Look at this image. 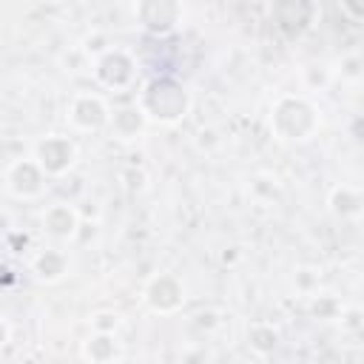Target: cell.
<instances>
[{"mask_svg": "<svg viewBox=\"0 0 364 364\" xmlns=\"http://www.w3.org/2000/svg\"><path fill=\"white\" fill-rule=\"evenodd\" d=\"M318 14V0H267V20L290 43L304 40L316 28Z\"/></svg>", "mask_w": 364, "mask_h": 364, "instance_id": "3", "label": "cell"}, {"mask_svg": "<svg viewBox=\"0 0 364 364\" xmlns=\"http://www.w3.org/2000/svg\"><path fill=\"white\" fill-rule=\"evenodd\" d=\"M279 341H282V336L270 321H253L247 327V347L256 355H270L279 347Z\"/></svg>", "mask_w": 364, "mask_h": 364, "instance_id": "15", "label": "cell"}, {"mask_svg": "<svg viewBox=\"0 0 364 364\" xmlns=\"http://www.w3.org/2000/svg\"><path fill=\"white\" fill-rule=\"evenodd\" d=\"M111 105L102 94H94V91H80L68 100V122L71 128L82 131V134H97V131H105L108 122H111Z\"/></svg>", "mask_w": 364, "mask_h": 364, "instance_id": "9", "label": "cell"}, {"mask_svg": "<svg viewBox=\"0 0 364 364\" xmlns=\"http://www.w3.org/2000/svg\"><path fill=\"white\" fill-rule=\"evenodd\" d=\"M301 77H304V85H307L310 91H318V88H324V85L330 82V68L313 63V65H304Z\"/></svg>", "mask_w": 364, "mask_h": 364, "instance_id": "18", "label": "cell"}, {"mask_svg": "<svg viewBox=\"0 0 364 364\" xmlns=\"http://www.w3.org/2000/svg\"><path fill=\"white\" fill-rule=\"evenodd\" d=\"M48 173L40 168V162L34 156H20V159H11L3 171V185H6V193L20 199V202H31V199H40L46 185H48Z\"/></svg>", "mask_w": 364, "mask_h": 364, "instance_id": "4", "label": "cell"}, {"mask_svg": "<svg viewBox=\"0 0 364 364\" xmlns=\"http://www.w3.org/2000/svg\"><path fill=\"white\" fill-rule=\"evenodd\" d=\"M151 125V119L145 117V111L139 108V102H131V105H119L111 111V122H108V131L117 142H136L145 128Z\"/></svg>", "mask_w": 364, "mask_h": 364, "instance_id": "11", "label": "cell"}, {"mask_svg": "<svg viewBox=\"0 0 364 364\" xmlns=\"http://www.w3.org/2000/svg\"><path fill=\"white\" fill-rule=\"evenodd\" d=\"M80 358L91 361V364H111L122 358V341L117 338V333H94L82 341L80 347Z\"/></svg>", "mask_w": 364, "mask_h": 364, "instance_id": "13", "label": "cell"}, {"mask_svg": "<svg viewBox=\"0 0 364 364\" xmlns=\"http://www.w3.org/2000/svg\"><path fill=\"white\" fill-rule=\"evenodd\" d=\"M293 282H296V287H299L301 293L313 296V293L318 290V270H313V267H299Z\"/></svg>", "mask_w": 364, "mask_h": 364, "instance_id": "19", "label": "cell"}, {"mask_svg": "<svg viewBox=\"0 0 364 364\" xmlns=\"http://www.w3.org/2000/svg\"><path fill=\"white\" fill-rule=\"evenodd\" d=\"M88 324H91L94 333H117L122 327V316L114 313V310H97Z\"/></svg>", "mask_w": 364, "mask_h": 364, "instance_id": "17", "label": "cell"}, {"mask_svg": "<svg viewBox=\"0 0 364 364\" xmlns=\"http://www.w3.org/2000/svg\"><path fill=\"white\" fill-rule=\"evenodd\" d=\"M182 17H185L182 0H136L134 3V20L151 37L173 34L179 28Z\"/></svg>", "mask_w": 364, "mask_h": 364, "instance_id": "5", "label": "cell"}, {"mask_svg": "<svg viewBox=\"0 0 364 364\" xmlns=\"http://www.w3.org/2000/svg\"><path fill=\"white\" fill-rule=\"evenodd\" d=\"M270 134L282 145H301L318 134L321 114L318 105L304 94H279L267 117Z\"/></svg>", "mask_w": 364, "mask_h": 364, "instance_id": "1", "label": "cell"}, {"mask_svg": "<svg viewBox=\"0 0 364 364\" xmlns=\"http://www.w3.org/2000/svg\"><path fill=\"white\" fill-rule=\"evenodd\" d=\"M185 299H188V293H185L182 279L173 276V273H168V270L154 273L145 282V287H142V301L156 316H173V313H179L185 307Z\"/></svg>", "mask_w": 364, "mask_h": 364, "instance_id": "8", "label": "cell"}, {"mask_svg": "<svg viewBox=\"0 0 364 364\" xmlns=\"http://www.w3.org/2000/svg\"><path fill=\"white\" fill-rule=\"evenodd\" d=\"M327 208L336 219L341 222H353L364 213V191L353 188V185H336L327 196Z\"/></svg>", "mask_w": 364, "mask_h": 364, "instance_id": "14", "label": "cell"}, {"mask_svg": "<svg viewBox=\"0 0 364 364\" xmlns=\"http://www.w3.org/2000/svg\"><path fill=\"white\" fill-rule=\"evenodd\" d=\"M9 344H11V321L3 316V318H0V347L6 350Z\"/></svg>", "mask_w": 364, "mask_h": 364, "instance_id": "22", "label": "cell"}, {"mask_svg": "<svg viewBox=\"0 0 364 364\" xmlns=\"http://www.w3.org/2000/svg\"><path fill=\"white\" fill-rule=\"evenodd\" d=\"M310 299H313V301H310V313H313L316 318H324V321L341 318L344 307H341V301H338L336 296H327V293H318V290H316Z\"/></svg>", "mask_w": 364, "mask_h": 364, "instance_id": "16", "label": "cell"}, {"mask_svg": "<svg viewBox=\"0 0 364 364\" xmlns=\"http://www.w3.org/2000/svg\"><path fill=\"white\" fill-rule=\"evenodd\" d=\"M82 48H85V51L91 54V60H94V57H100L102 51H108L111 46H108V37H105L102 31H94V34H88V37L82 40Z\"/></svg>", "mask_w": 364, "mask_h": 364, "instance_id": "20", "label": "cell"}, {"mask_svg": "<svg viewBox=\"0 0 364 364\" xmlns=\"http://www.w3.org/2000/svg\"><path fill=\"white\" fill-rule=\"evenodd\" d=\"M338 6L350 20L364 23V0H338Z\"/></svg>", "mask_w": 364, "mask_h": 364, "instance_id": "21", "label": "cell"}, {"mask_svg": "<svg viewBox=\"0 0 364 364\" xmlns=\"http://www.w3.org/2000/svg\"><path fill=\"white\" fill-rule=\"evenodd\" d=\"M139 108L145 111V117L156 125H176L182 122L188 114H191V91L182 80L171 77V74H162V77H154L151 82H145V88L139 91L136 97Z\"/></svg>", "mask_w": 364, "mask_h": 364, "instance_id": "2", "label": "cell"}, {"mask_svg": "<svg viewBox=\"0 0 364 364\" xmlns=\"http://www.w3.org/2000/svg\"><path fill=\"white\" fill-rule=\"evenodd\" d=\"M31 276L40 284H57L68 276V256L60 247H43L31 259Z\"/></svg>", "mask_w": 364, "mask_h": 364, "instance_id": "12", "label": "cell"}, {"mask_svg": "<svg viewBox=\"0 0 364 364\" xmlns=\"http://www.w3.org/2000/svg\"><path fill=\"white\" fill-rule=\"evenodd\" d=\"M31 156L40 162V168L51 179H60V176H65L77 165L80 151H77V142L71 136H65V134H46V136H40L34 142Z\"/></svg>", "mask_w": 364, "mask_h": 364, "instance_id": "7", "label": "cell"}, {"mask_svg": "<svg viewBox=\"0 0 364 364\" xmlns=\"http://www.w3.org/2000/svg\"><path fill=\"white\" fill-rule=\"evenodd\" d=\"M91 74L108 91H128L134 85V80H136V60H134L131 51L111 46L108 51L94 57Z\"/></svg>", "mask_w": 364, "mask_h": 364, "instance_id": "6", "label": "cell"}, {"mask_svg": "<svg viewBox=\"0 0 364 364\" xmlns=\"http://www.w3.org/2000/svg\"><path fill=\"white\" fill-rule=\"evenodd\" d=\"M40 228L54 242H71L80 233V210L68 202H51L40 213Z\"/></svg>", "mask_w": 364, "mask_h": 364, "instance_id": "10", "label": "cell"}]
</instances>
